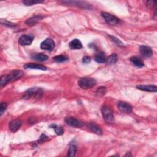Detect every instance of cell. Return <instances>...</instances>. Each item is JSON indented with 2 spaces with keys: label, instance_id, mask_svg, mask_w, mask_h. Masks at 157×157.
<instances>
[{
  "label": "cell",
  "instance_id": "cell-1",
  "mask_svg": "<svg viewBox=\"0 0 157 157\" xmlns=\"http://www.w3.org/2000/svg\"><path fill=\"white\" fill-rule=\"evenodd\" d=\"M43 91L39 88H31L26 91L23 96V98L25 100H28L31 97H35L36 98H41L43 95Z\"/></svg>",
  "mask_w": 157,
  "mask_h": 157
},
{
  "label": "cell",
  "instance_id": "cell-2",
  "mask_svg": "<svg viewBox=\"0 0 157 157\" xmlns=\"http://www.w3.org/2000/svg\"><path fill=\"white\" fill-rule=\"evenodd\" d=\"M97 84L96 80L93 78H81L78 81V85L82 89H90Z\"/></svg>",
  "mask_w": 157,
  "mask_h": 157
},
{
  "label": "cell",
  "instance_id": "cell-3",
  "mask_svg": "<svg viewBox=\"0 0 157 157\" xmlns=\"http://www.w3.org/2000/svg\"><path fill=\"white\" fill-rule=\"evenodd\" d=\"M101 112L102 117L106 123H112L114 122L113 111L109 107L107 106H104L101 109Z\"/></svg>",
  "mask_w": 157,
  "mask_h": 157
},
{
  "label": "cell",
  "instance_id": "cell-4",
  "mask_svg": "<svg viewBox=\"0 0 157 157\" xmlns=\"http://www.w3.org/2000/svg\"><path fill=\"white\" fill-rule=\"evenodd\" d=\"M102 17L104 18L107 24H108L109 25L114 26L117 25L120 23V20L116 17V16H114L109 13H101Z\"/></svg>",
  "mask_w": 157,
  "mask_h": 157
},
{
  "label": "cell",
  "instance_id": "cell-5",
  "mask_svg": "<svg viewBox=\"0 0 157 157\" xmlns=\"http://www.w3.org/2000/svg\"><path fill=\"white\" fill-rule=\"evenodd\" d=\"M65 122L68 125L72 127L80 128L84 125V124H83L82 122L74 117H66L65 119Z\"/></svg>",
  "mask_w": 157,
  "mask_h": 157
},
{
  "label": "cell",
  "instance_id": "cell-6",
  "mask_svg": "<svg viewBox=\"0 0 157 157\" xmlns=\"http://www.w3.org/2000/svg\"><path fill=\"white\" fill-rule=\"evenodd\" d=\"M54 47H55L54 41L50 38L46 39L41 44V48L45 50L51 51L54 49Z\"/></svg>",
  "mask_w": 157,
  "mask_h": 157
},
{
  "label": "cell",
  "instance_id": "cell-7",
  "mask_svg": "<svg viewBox=\"0 0 157 157\" xmlns=\"http://www.w3.org/2000/svg\"><path fill=\"white\" fill-rule=\"evenodd\" d=\"M7 76L9 79V82H13L22 77L24 76V72L20 70H15L9 73Z\"/></svg>",
  "mask_w": 157,
  "mask_h": 157
},
{
  "label": "cell",
  "instance_id": "cell-8",
  "mask_svg": "<svg viewBox=\"0 0 157 157\" xmlns=\"http://www.w3.org/2000/svg\"><path fill=\"white\" fill-rule=\"evenodd\" d=\"M33 41V37L29 35H22L19 38V43L22 46L31 45Z\"/></svg>",
  "mask_w": 157,
  "mask_h": 157
},
{
  "label": "cell",
  "instance_id": "cell-9",
  "mask_svg": "<svg viewBox=\"0 0 157 157\" xmlns=\"http://www.w3.org/2000/svg\"><path fill=\"white\" fill-rule=\"evenodd\" d=\"M117 106L119 109L122 112H125V113H130L132 111V107L131 106H130L129 104H128L127 102H119L117 104Z\"/></svg>",
  "mask_w": 157,
  "mask_h": 157
},
{
  "label": "cell",
  "instance_id": "cell-10",
  "mask_svg": "<svg viewBox=\"0 0 157 157\" xmlns=\"http://www.w3.org/2000/svg\"><path fill=\"white\" fill-rule=\"evenodd\" d=\"M22 122L20 120H14L12 122H10L9 123V129L11 131L15 133L20 129L21 126H22Z\"/></svg>",
  "mask_w": 157,
  "mask_h": 157
},
{
  "label": "cell",
  "instance_id": "cell-11",
  "mask_svg": "<svg viewBox=\"0 0 157 157\" xmlns=\"http://www.w3.org/2000/svg\"><path fill=\"white\" fill-rule=\"evenodd\" d=\"M140 53L145 57H150L153 55V52L150 47L145 46H141L139 47Z\"/></svg>",
  "mask_w": 157,
  "mask_h": 157
},
{
  "label": "cell",
  "instance_id": "cell-12",
  "mask_svg": "<svg viewBox=\"0 0 157 157\" xmlns=\"http://www.w3.org/2000/svg\"><path fill=\"white\" fill-rule=\"evenodd\" d=\"M136 88L139 90L145 91H149V92H156L157 91V87L156 86H153V85H148V86L139 85V86H137Z\"/></svg>",
  "mask_w": 157,
  "mask_h": 157
},
{
  "label": "cell",
  "instance_id": "cell-13",
  "mask_svg": "<svg viewBox=\"0 0 157 157\" xmlns=\"http://www.w3.org/2000/svg\"><path fill=\"white\" fill-rule=\"evenodd\" d=\"M130 61L131 63L138 68H142L144 66V63L142 60L138 57H133L130 58Z\"/></svg>",
  "mask_w": 157,
  "mask_h": 157
},
{
  "label": "cell",
  "instance_id": "cell-14",
  "mask_svg": "<svg viewBox=\"0 0 157 157\" xmlns=\"http://www.w3.org/2000/svg\"><path fill=\"white\" fill-rule=\"evenodd\" d=\"M25 69H39L42 71H46L47 68L43 65H38V64H34V63H28L26 64L24 66Z\"/></svg>",
  "mask_w": 157,
  "mask_h": 157
},
{
  "label": "cell",
  "instance_id": "cell-15",
  "mask_svg": "<svg viewBox=\"0 0 157 157\" xmlns=\"http://www.w3.org/2000/svg\"><path fill=\"white\" fill-rule=\"evenodd\" d=\"M95 60L98 63H104L106 62L107 58L104 52H100L95 55Z\"/></svg>",
  "mask_w": 157,
  "mask_h": 157
},
{
  "label": "cell",
  "instance_id": "cell-16",
  "mask_svg": "<svg viewBox=\"0 0 157 157\" xmlns=\"http://www.w3.org/2000/svg\"><path fill=\"white\" fill-rule=\"evenodd\" d=\"M69 46V47L72 50H79L82 47L81 42L77 39H73L72 41H71Z\"/></svg>",
  "mask_w": 157,
  "mask_h": 157
},
{
  "label": "cell",
  "instance_id": "cell-17",
  "mask_svg": "<svg viewBox=\"0 0 157 157\" xmlns=\"http://www.w3.org/2000/svg\"><path fill=\"white\" fill-rule=\"evenodd\" d=\"M88 129L92 131L93 133L97 134H102V131L101 128L98 127L97 125L93 123H90L88 125Z\"/></svg>",
  "mask_w": 157,
  "mask_h": 157
},
{
  "label": "cell",
  "instance_id": "cell-18",
  "mask_svg": "<svg viewBox=\"0 0 157 157\" xmlns=\"http://www.w3.org/2000/svg\"><path fill=\"white\" fill-rule=\"evenodd\" d=\"M31 58L34 60L41 61V62L45 61L47 60L49 58L48 56H47L46 55L44 54H33V55H31Z\"/></svg>",
  "mask_w": 157,
  "mask_h": 157
},
{
  "label": "cell",
  "instance_id": "cell-19",
  "mask_svg": "<svg viewBox=\"0 0 157 157\" xmlns=\"http://www.w3.org/2000/svg\"><path fill=\"white\" fill-rule=\"evenodd\" d=\"M41 18H43V17L35 16V17H31V18H29V19H28L27 20L26 24H27L29 26L34 25L38 22V21H39Z\"/></svg>",
  "mask_w": 157,
  "mask_h": 157
},
{
  "label": "cell",
  "instance_id": "cell-20",
  "mask_svg": "<svg viewBox=\"0 0 157 157\" xmlns=\"http://www.w3.org/2000/svg\"><path fill=\"white\" fill-rule=\"evenodd\" d=\"M118 60V57L116 54H112V55H111L106 60L107 63L109 65H114L116 63L117 61Z\"/></svg>",
  "mask_w": 157,
  "mask_h": 157
},
{
  "label": "cell",
  "instance_id": "cell-21",
  "mask_svg": "<svg viewBox=\"0 0 157 157\" xmlns=\"http://www.w3.org/2000/svg\"><path fill=\"white\" fill-rule=\"evenodd\" d=\"M50 127L55 130V131L57 135H62L64 133L63 129L61 127H58V126H57L56 125L52 124L50 125Z\"/></svg>",
  "mask_w": 157,
  "mask_h": 157
},
{
  "label": "cell",
  "instance_id": "cell-22",
  "mask_svg": "<svg viewBox=\"0 0 157 157\" xmlns=\"http://www.w3.org/2000/svg\"><path fill=\"white\" fill-rule=\"evenodd\" d=\"M54 61L57 63H63L68 60V58L64 55H57L53 58Z\"/></svg>",
  "mask_w": 157,
  "mask_h": 157
},
{
  "label": "cell",
  "instance_id": "cell-23",
  "mask_svg": "<svg viewBox=\"0 0 157 157\" xmlns=\"http://www.w3.org/2000/svg\"><path fill=\"white\" fill-rule=\"evenodd\" d=\"M77 152V147L75 145H71L68 150V156H74Z\"/></svg>",
  "mask_w": 157,
  "mask_h": 157
},
{
  "label": "cell",
  "instance_id": "cell-24",
  "mask_svg": "<svg viewBox=\"0 0 157 157\" xmlns=\"http://www.w3.org/2000/svg\"><path fill=\"white\" fill-rule=\"evenodd\" d=\"M106 91H107V89L105 87H100L97 88L96 91V94H97V95L98 97H102L105 95Z\"/></svg>",
  "mask_w": 157,
  "mask_h": 157
},
{
  "label": "cell",
  "instance_id": "cell-25",
  "mask_svg": "<svg viewBox=\"0 0 157 157\" xmlns=\"http://www.w3.org/2000/svg\"><path fill=\"white\" fill-rule=\"evenodd\" d=\"M43 2V1H35V0H25V1H23V3L26 6H32Z\"/></svg>",
  "mask_w": 157,
  "mask_h": 157
},
{
  "label": "cell",
  "instance_id": "cell-26",
  "mask_svg": "<svg viewBox=\"0 0 157 157\" xmlns=\"http://www.w3.org/2000/svg\"><path fill=\"white\" fill-rule=\"evenodd\" d=\"M9 82V79L7 75H4L1 77V86L3 87Z\"/></svg>",
  "mask_w": 157,
  "mask_h": 157
},
{
  "label": "cell",
  "instance_id": "cell-27",
  "mask_svg": "<svg viewBox=\"0 0 157 157\" xmlns=\"http://www.w3.org/2000/svg\"><path fill=\"white\" fill-rule=\"evenodd\" d=\"M109 37H110V38L112 39V40L113 41H114L115 43H116L119 46H120V47H124V45H123V44L122 43V42L119 39L116 38L115 36H109Z\"/></svg>",
  "mask_w": 157,
  "mask_h": 157
},
{
  "label": "cell",
  "instance_id": "cell-28",
  "mask_svg": "<svg viewBox=\"0 0 157 157\" xmlns=\"http://www.w3.org/2000/svg\"><path fill=\"white\" fill-rule=\"evenodd\" d=\"M7 106V105L6 102H2L1 104V108H0V115H1V116H2L4 112L6 111Z\"/></svg>",
  "mask_w": 157,
  "mask_h": 157
},
{
  "label": "cell",
  "instance_id": "cell-29",
  "mask_svg": "<svg viewBox=\"0 0 157 157\" xmlns=\"http://www.w3.org/2000/svg\"><path fill=\"white\" fill-rule=\"evenodd\" d=\"M91 61V58L88 56H86L82 59V63L84 64H88Z\"/></svg>",
  "mask_w": 157,
  "mask_h": 157
},
{
  "label": "cell",
  "instance_id": "cell-30",
  "mask_svg": "<svg viewBox=\"0 0 157 157\" xmlns=\"http://www.w3.org/2000/svg\"><path fill=\"white\" fill-rule=\"evenodd\" d=\"M155 3H156L155 1H148L147 3V6L149 7H153L155 5Z\"/></svg>",
  "mask_w": 157,
  "mask_h": 157
},
{
  "label": "cell",
  "instance_id": "cell-31",
  "mask_svg": "<svg viewBox=\"0 0 157 157\" xmlns=\"http://www.w3.org/2000/svg\"><path fill=\"white\" fill-rule=\"evenodd\" d=\"M47 140H48V137H47L45 134H43L41 136V137L40 138V141L44 142V141H46Z\"/></svg>",
  "mask_w": 157,
  "mask_h": 157
},
{
  "label": "cell",
  "instance_id": "cell-32",
  "mask_svg": "<svg viewBox=\"0 0 157 157\" xmlns=\"http://www.w3.org/2000/svg\"><path fill=\"white\" fill-rule=\"evenodd\" d=\"M1 24H4V25H7V26H9V27H14V26L15 25V24H12V23H10V22H7V21H6V20H4V23H1Z\"/></svg>",
  "mask_w": 157,
  "mask_h": 157
}]
</instances>
